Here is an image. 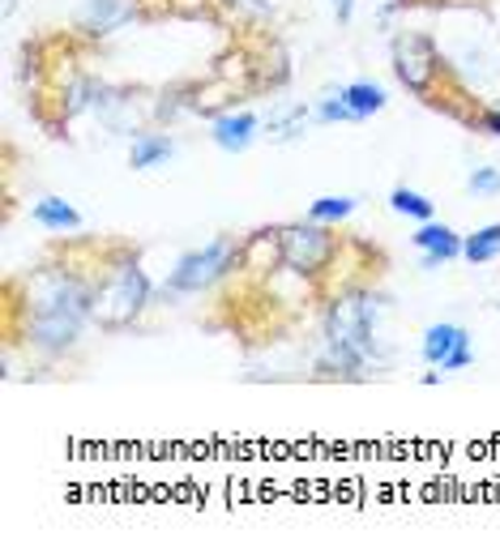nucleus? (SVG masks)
I'll use <instances>...</instances> for the list:
<instances>
[{
    "mask_svg": "<svg viewBox=\"0 0 500 555\" xmlns=\"http://www.w3.org/2000/svg\"><path fill=\"white\" fill-rule=\"evenodd\" d=\"M150 304H154V282L142 270V253L133 244H125L120 257L107 266V274L99 278V291H94V325L103 334L133 330Z\"/></svg>",
    "mask_w": 500,
    "mask_h": 555,
    "instance_id": "obj_1",
    "label": "nucleus"
},
{
    "mask_svg": "<svg viewBox=\"0 0 500 555\" xmlns=\"http://www.w3.org/2000/svg\"><path fill=\"white\" fill-rule=\"evenodd\" d=\"M279 240H283V266L291 278L308 282L317 295L325 291V278L330 270H338V257H343V240L334 235V227L325 222H283L279 227Z\"/></svg>",
    "mask_w": 500,
    "mask_h": 555,
    "instance_id": "obj_2",
    "label": "nucleus"
},
{
    "mask_svg": "<svg viewBox=\"0 0 500 555\" xmlns=\"http://www.w3.org/2000/svg\"><path fill=\"white\" fill-rule=\"evenodd\" d=\"M235 261H240V240L235 235H218L215 244L193 248V253H184L176 261V270L167 274L158 299L167 304V299H180V295H202L227 274H235Z\"/></svg>",
    "mask_w": 500,
    "mask_h": 555,
    "instance_id": "obj_3",
    "label": "nucleus"
},
{
    "mask_svg": "<svg viewBox=\"0 0 500 555\" xmlns=\"http://www.w3.org/2000/svg\"><path fill=\"white\" fill-rule=\"evenodd\" d=\"M389 56H394V77H398L415 99H424L432 86H436V77L445 73V65H449V61L440 56L436 39L424 35V30H402V35H394Z\"/></svg>",
    "mask_w": 500,
    "mask_h": 555,
    "instance_id": "obj_4",
    "label": "nucleus"
},
{
    "mask_svg": "<svg viewBox=\"0 0 500 555\" xmlns=\"http://www.w3.org/2000/svg\"><path fill=\"white\" fill-rule=\"evenodd\" d=\"M22 330L9 334V343H22L26 350L43 354V359H61L81 343V330L86 321L73 317V312H22ZM4 321H17V317H4Z\"/></svg>",
    "mask_w": 500,
    "mask_h": 555,
    "instance_id": "obj_5",
    "label": "nucleus"
},
{
    "mask_svg": "<svg viewBox=\"0 0 500 555\" xmlns=\"http://www.w3.org/2000/svg\"><path fill=\"white\" fill-rule=\"evenodd\" d=\"M133 17H142L138 0H86V4L77 9L73 35L86 39V43H99V39H112L116 30H125Z\"/></svg>",
    "mask_w": 500,
    "mask_h": 555,
    "instance_id": "obj_6",
    "label": "nucleus"
},
{
    "mask_svg": "<svg viewBox=\"0 0 500 555\" xmlns=\"http://www.w3.org/2000/svg\"><path fill=\"white\" fill-rule=\"evenodd\" d=\"M283 266V240H279V227H261L253 235L240 240V261H235V274L253 278V282H270L279 278Z\"/></svg>",
    "mask_w": 500,
    "mask_h": 555,
    "instance_id": "obj_7",
    "label": "nucleus"
},
{
    "mask_svg": "<svg viewBox=\"0 0 500 555\" xmlns=\"http://www.w3.org/2000/svg\"><path fill=\"white\" fill-rule=\"evenodd\" d=\"M411 240H415V248L424 253V257H420V270H428V274H432V270H440L445 261L462 257V244H466V240H462L453 227H445V222H436V218H432V222H424V227H420Z\"/></svg>",
    "mask_w": 500,
    "mask_h": 555,
    "instance_id": "obj_8",
    "label": "nucleus"
},
{
    "mask_svg": "<svg viewBox=\"0 0 500 555\" xmlns=\"http://www.w3.org/2000/svg\"><path fill=\"white\" fill-rule=\"evenodd\" d=\"M210 138L227 154H244L253 141L261 138V120L253 112H222V116L210 120Z\"/></svg>",
    "mask_w": 500,
    "mask_h": 555,
    "instance_id": "obj_9",
    "label": "nucleus"
},
{
    "mask_svg": "<svg viewBox=\"0 0 500 555\" xmlns=\"http://www.w3.org/2000/svg\"><path fill=\"white\" fill-rule=\"evenodd\" d=\"M308 120H312V107H304V103H279L266 116V138L274 141V145H286V141L304 138Z\"/></svg>",
    "mask_w": 500,
    "mask_h": 555,
    "instance_id": "obj_10",
    "label": "nucleus"
},
{
    "mask_svg": "<svg viewBox=\"0 0 500 555\" xmlns=\"http://www.w3.org/2000/svg\"><path fill=\"white\" fill-rule=\"evenodd\" d=\"M462 343H471V334H466L462 325H449V321H445V325H428V330H424V347H420V354H424L428 367H440Z\"/></svg>",
    "mask_w": 500,
    "mask_h": 555,
    "instance_id": "obj_11",
    "label": "nucleus"
},
{
    "mask_svg": "<svg viewBox=\"0 0 500 555\" xmlns=\"http://www.w3.org/2000/svg\"><path fill=\"white\" fill-rule=\"evenodd\" d=\"M171 154H176V141L167 138V133H138L133 145H129V167L133 171H150V167L167 163Z\"/></svg>",
    "mask_w": 500,
    "mask_h": 555,
    "instance_id": "obj_12",
    "label": "nucleus"
},
{
    "mask_svg": "<svg viewBox=\"0 0 500 555\" xmlns=\"http://www.w3.org/2000/svg\"><path fill=\"white\" fill-rule=\"evenodd\" d=\"M30 218H35L43 231H56V235H65V231H81V214H77L65 197H43V202H35Z\"/></svg>",
    "mask_w": 500,
    "mask_h": 555,
    "instance_id": "obj_13",
    "label": "nucleus"
},
{
    "mask_svg": "<svg viewBox=\"0 0 500 555\" xmlns=\"http://www.w3.org/2000/svg\"><path fill=\"white\" fill-rule=\"evenodd\" d=\"M338 94L347 99V107L356 112L359 120H368V116L385 112V103H389V99H385V90H381L376 81H351V86H343Z\"/></svg>",
    "mask_w": 500,
    "mask_h": 555,
    "instance_id": "obj_14",
    "label": "nucleus"
},
{
    "mask_svg": "<svg viewBox=\"0 0 500 555\" xmlns=\"http://www.w3.org/2000/svg\"><path fill=\"white\" fill-rule=\"evenodd\" d=\"M462 257H466L471 266H488V261H497L500 257V222H488V227H479L475 235H466Z\"/></svg>",
    "mask_w": 500,
    "mask_h": 555,
    "instance_id": "obj_15",
    "label": "nucleus"
},
{
    "mask_svg": "<svg viewBox=\"0 0 500 555\" xmlns=\"http://www.w3.org/2000/svg\"><path fill=\"white\" fill-rule=\"evenodd\" d=\"M389 209H394V214H407V218H415V222H432V218H436V206H432L424 193L407 189V184H398V189L389 193Z\"/></svg>",
    "mask_w": 500,
    "mask_h": 555,
    "instance_id": "obj_16",
    "label": "nucleus"
},
{
    "mask_svg": "<svg viewBox=\"0 0 500 555\" xmlns=\"http://www.w3.org/2000/svg\"><path fill=\"white\" fill-rule=\"evenodd\" d=\"M359 209L356 197H317L304 218H312V222H325V227H338V222H347L351 214Z\"/></svg>",
    "mask_w": 500,
    "mask_h": 555,
    "instance_id": "obj_17",
    "label": "nucleus"
},
{
    "mask_svg": "<svg viewBox=\"0 0 500 555\" xmlns=\"http://www.w3.org/2000/svg\"><path fill=\"white\" fill-rule=\"evenodd\" d=\"M312 120H321V125H351V120H359V116L347 107L343 94H330V99H321V103L312 107Z\"/></svg>",
    "mask_w": 500,
    "mask_h": 555,
    "instance_id": "obj_18",
    "label": "nucleus"
},
{
    "mask_svg": "<svg viewBox=\"0 0 500 555\" xmlns=\"http://www.w3.org/2000/svg\"><path fill=\"white\" fill-rule=\"evenodd\" d=\"M466 189H471L475 197H497V193H500V171H497V167H475V171H471V180H466Z\"/></svg>",
    "mask_w": 500,
    "mask_h": 555,
    "instance_id": "obj_19",
    "label": "nucleus"
},
{
    "mask_svg": "<svg viewBox=\"0 0 500 555\" xmlns=\"http://www.w3.org/2000/svg\"><path fill=\"white\" fill-rule=\"evenodd\" d=\"M475 133L500 138V107H497V103H484V112L475 116Z\"/></svg>",
    "mask_w": 500,
    "mask_h": 555,
    "instance_id": "obj_20",
    "label": "nucleus"
},
{
    "mask_svg": "<svg viewBox=\"0 0 500 555\" xmlns=\"http://www.w3.org/2000/svg\"><path fill=\"white\" fill-rule=\"evenodd\" d=\"M471 363H475V350H471V343H462V347L440 363V372H462V367H471Z\"/></svg>",
    "mask_w": 500,
    "mask_h": 555,
    "instance_id": "obj_21",
    "label": "nucleus"
},
{
    "mask_svg": "<svg viewBox=\"0 0 500 555\" xmlns=\"http://www.w3.org/2000/svg\"><path fill=\"white\" fill-rule=\"evenodd\" d=\"M330 4H334V17H338L343 26L356 17V0H330Z\"/></svg>",
    "mask_w": 500,
    "mask_h": 555,
    "instance_id": "obj_22",
    "label": "nucleus"
},
{
    "mask_svg": "<svg viewBox=\"0 0 500 555\" xmlns=\"http://www.w3.org/2000/svg\"><path fill=\"white\" fill-rule=\"evenodd\" d=\"M411 4H420V0H394V4L381 9V17H389V13H398V9H411ZM432 4H440V0H432Z\"/></svg>",
    "mask_w": 500,
    "mask_h": 555,
    "instance_id": "obj_23",
    "label": "nucleus"
}]
</instances>
